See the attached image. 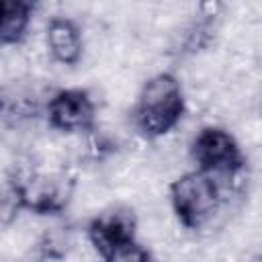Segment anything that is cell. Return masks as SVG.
Segmentation results:
<instances>
[{
    "label": "cell",
    "mask_w": 262,
    "mask_h": 262,
    "mask_svg": "<svg viewBox=\"0 0 262 262\" xmlns=\"http://www.w3.org/2000/svg\"><path fill=\"white\" fill-rule=\"evenodd\" d=\"M102 260L104 262H154V256L141 242L133 237V239H125L113 246L102 256Z\"/></svg>",
    "instance_id": "cell-8"
},
{
    "label": "cell",
    "mask_w": 262,
    "mask_h": 262,
    "mask_svg": "<svg viewBox=\"0 0 262 262\" xmlns=\"http://www.w3.org/2000/svg\"><path fill=\"white\" fill-rule=\"evenodd\" d=\"M188 151L190 160L196 164V170L209 174L229 172L246 164L237 137L217 125L203 127L192 139Z\"/></svg>",
    "instance_id": "cell-3"
},
{
    "label": "cell",
    "mask_w": 262,
    "mask_h": 262,
    "mask_svg": "<svg viewBox=\"0 0 262 262\" xmlns=\"http://www.w3.org/2000/svg\"><path fill=\"white\" fill-rule=\"evenodd\" d=\"M260 115H262V94H260Z\"/></svg>",
    "instance_id": "cell-9"
},
{
    "label": "cell",
    "mask_w": 262,
    "mask_h": 262,
    "mask_svg": "<svg viewBox=\"0 0 262 262\" xmlns=\"http://www.w3.org/2000/svg\"><path fill=\"white\" fill-rule=\"evenodd\" d=\"M184 90L170 72L151 74L137 92L131 113L133 127L147 139H160L172 133L184 117Z\"/></svg>",
    "instance_id": "cell-1"
},
{
    "label": "cell",
    "mask_w": 262,
    "mask_h": 262,
    "mask_svg": "<svg viewBox=\"0 0 262 262\" xmlns=\"http://www.w3.org/2000/svg\"><path fill=\"white\" fill-rule=\"evenodd\" d=\"M168 190L176 217L184 227L194 231H203L223 205L213 178L196 168L172 180Z\"/></svg>",
    "instance_id": "cell-2"
},
{
    "label": "cell",
    "mask_w": 262,
    "mask_h": 262,
    "mask_svg": "<svg viewBox=\"0 0 262 262\" xmlns=\"http://www.w3.org/2000/svg\"><path fill=\"white\" fill-rule=\"evenodd\" d=\"M137 233V213L129 205H115L106 207L102 213H98L90 227H88V239L98 250L100 256H104L113 246L133 239Z\"/></svg>",
    "instance_id": "cell-5"
},
{
    "label": "cell",
    "mask_w": 262,
    "mask_h": 262,
    "mask_svg": "<svg viewBox=\"0 0 262 262\" xmlns=\"http://www.w3.org/2000/svg\"><path fill=\"white\" fill-rule=\"evenodd\" d=\"M45 111H47L49 127L68 135L92 131L98 115L94 98L90 96L88 90H82V88L57 90L47 102Z\"/></svg>",
    "instance_id": "cell-4"
},
{
    "label": "cell",
    "mask_w": 262,
    "mask_h": 262,
    "mask_svg": "<svg viewBox=\"0 0 262 262\" xmlns=\"http://www.w3.org/2000/svg\"><path fill=\"white\" fill-rule=\"evenodd\" d=\"M35 6L25 0H4L0 10V39L4 47L20 45L29 37Z\"/></svg>",
    "instance_id": "cell-7"
},
{
    "label": "cell",
    "mask_w": 262,
    "mask_h": 262,
    "mask_svg": "<svg viewBox=\"0 0 262 262\" xmlns=\"http://www.w3.org/2000/svg\"><path fill=\"white\" fill-rule=\"evenodd\" d=\"M45 41L49 47V55L55 63L76 66L84 57V35L76 20L55 16L45 27Z\"/></svg>",
    "instance_id": "cell-6"
}]
</instances>
